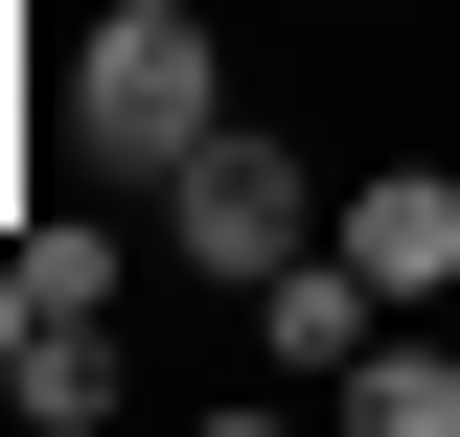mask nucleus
<instances>
[{
  "mask_svg": "<svg viewBox=\"0 0 460 437\" xmlns=\"http://www.w3.org/2000/svg\"><path fill=\"white\" fill-rule=\"evenodd\" d=\"M230 115H253L230 93V0H47V162L69 184H138L162 208Z\"/></svg>",
  "mask_w": 460,
  "mask_h": 437,
  "instance_id": "nucleus-1",
  "label": "nucleus"
},
{
  "mask_svg": "<svg viewBox=\"0 0 460 437\" xmlns=\"http://www.w3.org/2000/svg\"><path fill=\"white\" fill-rule=\"evenodd\" d=\"M323 208H345V184H323V138H299V115H230L208 162L162 184V254L208 276V299H253L277 254H323Z\"/></svg>",
  "mask_w": 460,
  "mask_h": 437,
  "instance_id": "nucleus-2",
  "label": "nucleus"
},
{
  "mask_svg": "<svg viewBox=\"0 0 460 437\" xmlns=\"http://www.w3.org/2000/svg\"><path fill=\"white\" fill-rule=\"evenodd\" d=\"M230 323H253V369H277V391H345V369H368V345L414 323V299H392V276H368V254H345V230H323V254H277V276H253V299H230Z\"/></svg>",
  "mask_w": 460,
  "mask_h": 437,
  "instance_id": "nucleus-3",
  "label": "nucleus"
},
{
  "mask_svg": "<svg viewBox=\"0 0 460 437\" xmlns=\"http://www.w3.org/2000/svg\"><path fill=\"white\" fill-rule=\"evenodd\" d=\"M345 254H368V276H392V299H460V162H345Z\"/></svg>",
  "mask_w": 460,
  "mask_h": 437,
  "instance_id": "nucleus-4",
  "label": "nucleus"
},
{
  "mask_svg": "<svg viewBox=\"0 0 460 437\" xmlns=\"http://www.w3.org/2000/svg\"><path fill=\"white\" fill-rule=\"evenodd\" d=\"M0 415H23V437H115V415H138V323H23Z\"/></svg>",
  "mask_w": 460,
  "mask_h": 437,
  "instance_id": "nucleus-5",
  "label": "nucleus"
},
{
  "mask_svg": "<svg viewBox=\"0 0 460 437\" xmlns=\"http://www.w3.org/2000/svg\"><path fill=\"white\" fill-rule=\"evenodd\" d=\"M323 415H345V437H460V345H438V299H414V323L368 345V369H345Z\"/></svg>",
  "mask_w": 460,
  "mask_h": 437,
  "instance_id": "nucleus-6",
  "label": "nucleus"
},
{
  "mask_svg": "<svg viewBox=\"0 0 460 437\" xmlns=\"http://www.w3.org/2000/svg\"><path fill=\"white\" fill-rule=\"evenodd\" d=\"M23 299H47V323H115V299H138V230L115 208H23Z\"/></svg>",
  "mask_w": 460,
  "mask_h": 437,
  "instance_id": "nucleus-7",
  "label": "nucleus"
},
{
  "mask_svg": "<svg viewBox=\"0 0 460 437\" xmlns=\"http://www.w3.org/2000/svg\"><path fill=\"white\" fill-rule=\"evenodd\" d=\"M23 323H47V299H23V230H0V369H23Z\"/></svg>",
  "mask_w": 460,
  "mask_h": 437,
  "instance_id": "nucleus-8",
  "label": "nucleus"
},
{
  "mask_svg": "<svg viewBox=\"0 0 460 437\" xmlns=\"http://www.w3.org/2000/svg\"><path fill=\"white\" fill-rule=\"evenodd\" d=\"M277 23H368V0H277Z\"/></svg>",
  "mask_w": 460,
  "mask_h": 437,
  "instance_id": "nucleus-9",
  "label": "nucleus"
},
{
  "mask_svg": "<svg viewBox=\"0 0 460 437\" xmlns=\"http://www.w3.org/2000/svg\"><path fill=\"white\" fill-rule=\"evenodd\" d=\"M368 23H438V0H368Z\"/></svg>",
  "mask_w": 460,
  "mask_h": 437,
  "instance_id": "nucleus-10",
  "label": "nucleus"
}]
</instances>
